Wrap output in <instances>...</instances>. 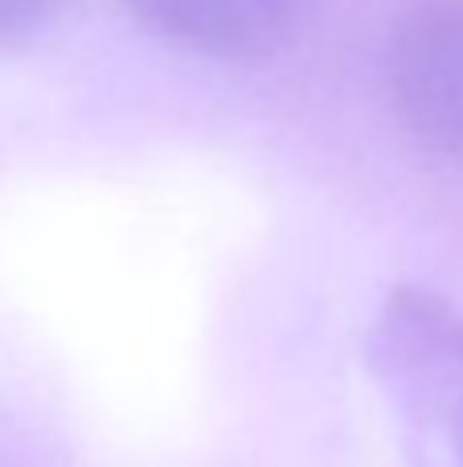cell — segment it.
<instances>
[{"mask_svg": "<svg viewBox=\"0 0 463 467\" xmlns=\"http://www.w3.org/2000/svg\"><path fill=\"white\" fill-rule=\"evenodd\" d=\"M386 90L423 152L463 164V0H415L386 49Z\"/></svg>", "mask_w": 463, "mask_h": 467, "instance_id": "obj_2", "label": "cell"}, {"mask_svg": "<svg viewBox=\"0 0 463 467\" xmlns=\"http://www.w3.org/2000/svg\"><path fill=\"white\" fill-rule=\"evenodd\" d=\"M316 0H123L128 16L193 57L262 62L295 41Z\"/></svg>", "mask_w": 463, "mask_h": 467, "instance_id": "obj_3", "label": "cell"}, {"mask_svg": "<svg viewBox=\"0 0 463 467\" xmlns=\"http://www.w3.org/2000/svg\"><path fill=\"white\" fill-rule=\"evenodd\" d=\"M66 0H0V49L21 46L54 25Z\"/></svg>", "mask_w": 463, "mask_h": 467, "instance_id": "obj_4", "label": "cell"}, {"mask_svg": "<svg viewBox=\"0 0 463 467\" xmlns=\"http://www.w3.org/2000/svg\"><path fill=\"white\" fill-rule=\"evenodd\" d=\"M365 369L406 467H463V312L418 283L386 291Z\"/></svg>", "mask_w": 463, "mask_h": 467, "instance_id": "obj_1", "label": "cell"}]
</instances>
